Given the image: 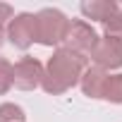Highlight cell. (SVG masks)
<instances>
[{
	"instance_id": "6da1fadb",
	"label": "cell",
	"mask_w": 122,
	"mask_h": 122,
	"mask_svg": "<svg viewBox=\"0 0 122 122\" xmlns=\"http://www.w3.org/2000/svg\"><path fill=\"white\" fill-rule=\"evenodd\" d=\"M86 70V57L70 53L65 48H57L43 67V79L41 86L50 96H60L70 89H74L81 79V72Z\"/></svg>"
},
{
	"instance_id": "7a4b0ae2",
	"label": "cell",
	"mask_w": 122,
	"mask_h": 122,
	"mask_svg": "<svg viewBox=\"0 0 122 122\" xmlns=\"http://www.w3.org/2000/svg\"><path fill=\"white\" fill-rule=\"evenodd\" d=\"M67 26H70V19L57 7H43V10H38L36 12V43H41L46 48L62 46Z\"/></svg>"
},
{
	"instance_id": "3957f363",
	"label": "cell",
	"mask_w": 122,
	"mask_h": 122,
	"mask_svg": "<svg viewBox=\"0 0 122 122\" xmlns=\"http://www.w3.org/2000/svg\"><path fill=\"white\" fill-rule=\"evenodd\" d=\"M98 43V34L91 24H86L84 19H72L65 34V41L60 48H65L70 53H77L81 57H89V53L93 50V46Z\"/></svg>"
},
{
	"instance_id": "277c9868",
	"label": "cell",
	"mask_w": 122,
	"mask_h": 122,
	"mask_svg": "<svg viewBox=\"0 0 122 122\" xmlns=\"http://www.w3.org/2000/svg\"><path fill=\"white\" fill-rule=\"evenodd\" d=\"M5 38L19 50H26L29 46H34L36 43V15L31 12L15 15L5 29Z\"/></svg>"
},
{
	"instance_id": "5b68a950",
	"label": "cell",
	"mask_w": 122,
	"mask_h": 122,
	"mask_svg": "<svg viewBox=\"0 0 122 122\" xmlns=\"http://www.w3.org/2000/svg\"><path fill=\"white\" fill-rule=\"evenodd\" d=\"M89 57H91L93 67H98L103 72L120 70L122 67V41L103 36V38H98V43L93 46V50L89 53Z\"/></svg>"
},
{
	"instance_id": "8992f818",
	"label": "cell",
	"mask_w": 122,
	"mask_h": 122,
	"mask_svg": "<svg viewBox=\"0 0 122 122\" xmlns=\"http://www.w3.org/2000/svg\"><path fill=\"white\" fill-rule=\"evenodd\" d=\"M41 79H43V65L36 57L24 55L12 65V86L22 91H34L36 86H41Z\"/></svg>"
},
{
	"instance_id": "52a82bcc",
	"label": "cell",
	"mask_w": 122,
	"mask_h": 122,
	"mask_svg": "<svg viewBox=\"0 0 122 122\" xmlns=\"http://www.w3.org/2000/svg\"><path fill=\"white\" fill-rule=\"evenodd\" d=\"M110 72H103L98 67H86L81 72V79H79V86H81V93L89 96V98H103V86H105V79H108Z\"/></svg>"
},
{
	"instance_id": "ba28073f",
	"label": "cell",
	"mask_w": 122,
	"mask_h": 122,
	"mask_svg": "<svg viewBox=\"0 0 122 122\" xmlns=\"http://www.w3.org/2000/svg\"><path fill=\"white\" fill-rule=\"evenodd\" d=\"M79 10H81V15L86 17V19H96V22H108L117 10H120V5L115 3V0H84V3L79 5Z\"/></svg>"
},
{
	"instance_id": "9c48e42d",
	"label": "cell",
	"mask_w": 122,
	"mask_h": 122,
	"mask_svg": "<svg viewBox=\"0 0 122 122\" xmlns=\"http://www.w3.org/2000/svg\"><path fill=\"white\" fill-rule=\"evenodd\" d=\"M103 101L122 105V72L120 74H108L105 86H103Z\"/></svg>"
},
{
	"instance_id": "30bf717a",
	"label": "cell",
	"mask_w": 122,
	"mask_h": 122,
	"mask_svg": "<svg viewBox=\"0 0 122 122\" xmlns=\"http://www.w3.org/2000/svg\"><path fill=\"white\" fill-rule=\"evenodd\" d=\"M0 122H26V112L17 103H0Z\"/></svg>"
},
{
	"instance_id": "8fae6325",
	"label": "cell",
	"mask_w": 122,
	"mask_h": 122,
	"mask_svg": "<svg viewBox=\"0 0 122 122\" xmlns=\"http://www.w3.org/2000/svg\"><path fill=\"white\" fill-rule=\"evenodd\" d=\"M103 36L122 41V10H117L108 22H103Z\"/></svg>"
},
{
	"instance_id": "7c38bea8",
	"label": "cell",
	"mask_w": 122,
	"mask_h": 122,
	"mask_svg": "<svg viewBox=\"0 0 122 122\" xmlns=\"http://www.w3.org/2000/svg\"><path fill=\"white\" fill-rule=\"evenodd\" d=\"M12 89V62L0 57V96H5Z\"/></svg>"
},
{
	"instance_id": "4fadbf2b",
	"label": "cell",
	"mask_w": 122,
	"mask_h": 122,
	"mask_svg": "<svg viewBox=\"0 0 122 122\" xmlns=\"http://www.w3.org/2000/svg\"><path fill=\"white\" fill-rule=\"evenodd\" d=\"M15 17V10H12V5H7V3H0V26H5L7 29V24H10V19Z\"/></svg>"
},
{
	"instance_id": "5bb4252c",
	"label": "cell",
	"mask_w": 122,
	"mask_h": 122,
	"mask_svg": "<svg viewBox=\"0 0 122 122\" xmlns=\"http://www.w3.org/2000/svg\"><path fill=\"white\" fill-rule=\"evenodd\" d=\"M3 43H5V26H0V48H3Z\"/></svg>"
}]
</instances>
